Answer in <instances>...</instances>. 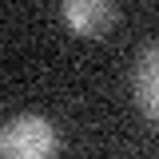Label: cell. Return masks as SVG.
<instances>
[{
    "mask_svg": "<svg viewBox=\"0 0 159 159\" xmlns=\"http://www.w3.org/2000/svg\"><path fill=\"white\" fill-rule=\"evenodd\" d=\"M135 99L151 119H159V40L139 52L135 64Z\"/></svg>",
    "mask_w": 159,
    "mask_h": 159,
    "instance_id": "3",
    "label": "cell"
},
{
    "mask_svg": "<svg viewBox=\"0 0 159 159\" xmlns=\"http://www.w3.org/2000/svg\"><path fill=\"white\" fill-rule=\"evenodd\" d=\"M64 20L76 28L80 36H103L119 24V8L107 0H68L64 4Z\"/></svg>",
    "mask_w": 159,
    "mask_h": 159,
    "instance_id": "2",
    "label": "cell"
},
{
    "mask_svg": "<svg viewBox=\"0 0 159 159\" xmlns=\"http://www.w3.org/2000/svg\"><path fill=\"white\" fill-rule=\"evenodd\" d=\"M56 155V123L48 116L24 111L0 127V159H52Z\"/></svg>",
    "mask_w": 159,
    "mask_h": 159,
    "instance_id": "1",
    "label": "cell"
}]
</instances>
